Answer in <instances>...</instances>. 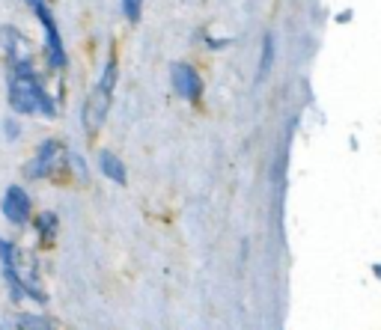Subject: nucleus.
I'll return each instance as SVG.
<instances>
[{
    "label": "nucleus",
    "mask_w": 381,
    "mask_h": 330,
    "mask_svg": "<svg viewBox=\"0 0 381 330\" xmlns=\"http://www.w3.org/2000/svg\"><path fill=\"white\" fill-rule=\"evenodd\" d=\"M9 107L19 113H45L54 117L57 105L54 98L45 92L39 84V75L33 69V63H12V78H9Z\"/></svg>",
    "instance_id": "1"
},
{
    "label": "nucleus",
    "mask_w": 381,
    "mask_h": 330,
    "mask_svg": "<svg viewBox=\"0 0 381 330\" xmlns=\"http://www.w3.org/2000/svg\"><path fill=\"white\" fill-rule=\"evenodd\" d=\"M113 87H117V60H108L105 63V72L102 80L93 87V92L87 95L84 110H80V119H84V128L90 134H95L102 122L108 119V110H110V98H113Z\"/></svg>",
    "instance_id": "2"
},
{
    "label": "nucleus",
    "mask_w": 381,
    "mask_h": 330,
    "mask_svg": "<svg viewBox=\"0 0 381 330\" xmlns=\"http://www.w3.org/2000/svg\"><path fill=\"white\" fill-rule=\"evenodd\" d=\"M33 15L39 18L42 30H45V48H48V60H51L54 69H63L66 65V48H63V39H60V30H57V21H54V15L51 9H48L45 0H27Z\"/></svg>",
    "instance_id": "3"
},
{
    "label": "nucleus",
    "mask_w": 381,
    "mask_h": 330,
    "mask_svg": "<svg viewBox=\"0 0 381 330\" xmlns=\"http://www.w3.org/2000/svg\"><path fill=\"white\" fill-rule=\"evenodd\" d=\"M0 208H4V218L12 223V226H24L30 220V196L21 185H9L6 193H4V203H0Z\"/></svg>",
    "instance_id": "4"
},
{
    "label": "nucleus",
    "mask_w": 381,
    "mask_h": 330,
    "mask_svg": "<svg viewBox=\"0 0 381 330\" xmlns=\"http://www.w3.org/2000/svg\"><path fill=\"white\" fill-rule=\"evenodd\" d=\"M170 78H173L176 92L185 98V102H200L203 98V80H200V75H197V69H191L188 63H173Z\"/></svg>",
    "instance_id": "5"
},
{
    "label": "nucleus",
    "mask_w": 381,
    "mask_h": 330,
    "mask_svg": "<svg viewBox=\"0 0 381 330\" xmlns=\"http://www.w3.org/2000/svg\"><path fill=\"white\" fill-rule=\"evenodd\" d=\"M60 158H63V143L60 140H45L36 149V158L30 161L27 176L30 179H45L48 173H54L60 167Z\"/></svg>",
    "instance_id": "6"
},
{
    "label": "nucleus",
    "mask_w": 381,
    "mask_h": 330,
    "mask_svg": "<svg viewBox=\"0 0 381 330\" xmlns=\"http://www.w3.org/2000/svg\"><path fill=\"white\" fill-rule=\"evenodd\" d=\"M0 45H4V51L12 57V63L30 60V42L15 27H0Z\"/></svg>",
    "instance_id": "7"
},
{
    "label": "nucleus",
    "mask_w": 381,
    "mask_h": 330,
    "mask_svg": "<svg viewBox=\"0 0 381 330\" xmlns=\"http://www.w3.org/2000/svg\"><path fill=\"white\" fill-rule=\"evenodd\" d=\"M98 170H102L110 181H117V185H125L128 181V176H125V164L113 155V152H98Z\"/></svg>",
    "instance_id": "8"
},
{
    "label": "nucleus",
    "mask_w": 381,
    "mask_h": 330,
    "mask_svg": "<svg viewBox=\"0 0 381 330\" xmlns=\"http://www.w3.org/2000/svg\"><path fill=\"white\" fill-rule=\"evenodd\" d=\"M271 65H274V36H271V33H265V39H262V57H259V69H256V84H262V80L271 75Z\"/></svg>",
    "instance_id": "9"
},
{
    "label": "nucleus",
    "mask_w": 381,
    "mask_h": 330,
    "mask_svg": "<svg viewBox=\"0 0 381 330\" xmlns=\"http://www.w3.org/2000/svg\"><path fill=\"white\" fill-rule=\"evenodd\" d=\"M36 229H39V235H42V241H51L54 238V233H57V214H42V218H36Z\"/></svg>",
    "instance_id": "10"
},
{
    "label": "nucleus",
    "mask_w": 381,
    "mask_h": 330,
    "mask_svg": "<svg viewBox=\"0 0 381 330\" xmlns=\"http://www.w3.org/2000/svg\"><path fill=\"white\" fill-rule=\"evenodd\" d=\"M15 327H51V321L42 319V316H30V312H21V316L15 319Z\"/></svg>",
    "instance_id": "11"
},
{
    "label": "nucleus",
    "mask_w": 381,
    "mask_h": 330,
    "mask_svg": "<svg viewBox=\"0 0 381 330\" xmlns=\"http://www.w3.org/2000/svg\"><path fill=\"white\" fill-rule=\"evenodd\" d=\"M140 9H143V0H122V12H125L128 21H137Z\"/></svg>",
    "instance_id": "12"
},
{
    "label": "nucleus",
    "mask_w": 381,
    "mask_h": 330,
    "mask_svg": "<svg viewBox=\"0 0 381 330\" xmlns=\"http://www.w3.org/2000/svg\"><path fill=\"white\" fill-rule=\"evenodd\" d=\"M4 125H6V137H19V134H21V128H19V122H12V119H6Z\"/></svg>",
    "instance_id": "13"
}]
</instances>
